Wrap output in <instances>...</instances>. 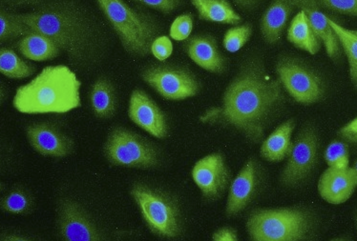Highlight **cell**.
<instances>
[{"label": "cell", "instance_id": "52a82bcc", "mask_svg": "<svg viewBox=\"0 0 357 241\" xmlns=\"http://www.w3.org/2000/svg\"><path fill=\"white\" fill-rule=\"evenodd\" d=\"M105 154L113 165L151 169L159 164V154L149 142L128 130L116 128L105 144Z\"/></svg>", "mask_w": 357, "mask_h": 241}, {"label": "cell", "instance_id": "4dcf8cb0", "mask_svg": "<svg viewBox=\"0 0 357 241\" xmlns=\"http://www.w3.org/2000/svg\"><path fill=\"white\" fill-rule=\"evenodd\" d=\"M193 29V17L190 14L178 15L170 28V36L176 41L185 40L190 38Z\"/></svg>", "mask_w": 357, "mask_h": 241}, {"label": "cell", "instance_id": "83f0119b", "mask_svg": "<svg viewBox=\"0 0 357 241\" xmlns=\"http://www.w3.org/2000/svg\"><path fill=\"white\" fill-rule=\"evenodd\" d=\"M33 205L32 196L22 188L10 192L1 201V209L14 215L29 214Z\"/></svg>", "mask_w": 357, "mask_h": 241}, {"label": "cell", "instance_id": "277c9868", "mask_svg": "<svg viewBox=\"0 0 357 241\" xmlns=\"http://www.w3.org/2000/svg\"><path fill=\"white\" fill-rule=\"evenodd\" d=\"M96 1L128 53L139 56L151 53L158 33L157 24L152 18L134 10L124 0Z\"/></svg>", "mask_w": 357, "mask_h": 241}, {"label": "cell", "instance_id": "4fadbf2b", "mask_svg": "<svg viewBox=\"0 0 357 241\" xmlns=\"http://www.w3.org/2000/svg\"><path fill=\"white\" fill-rule=\"evenodd\" d=\"M192 178L204 198L216 199L226 190L229 180L224 157L219 154L206 155L194 166Z\"/></svg>", "mask_w": 357, "mask_h": 241}, {"label": "cell", "instance_id": "f35d334b", "mask_svg": "<svg viewBox=\"0 0 357 241\" xmlns=\"http://www.w3.org/2000/svg\"><path fill=\"white\" fill-rule=\"evenodd\" d=\"M353 170H354V173H356V176L357 178V162H356V164H354Z\"/></svg>", "mask_w": 357, "mask_h": 241}, {"label": "cell", "instance_id": "f1b7e54d", "mask_svg": "<svg viewBox=\"0 0 357 241\" xmlns=\"http://www.w3.org/2000/svg\"><path fill=\"white\" fill-rule=\"evenodd\" d=\"M252 36V28L250 25L240 26L227 31L224 38V46L227 51L235 53L239 51Z\"/></svg>", "mask_w": 357, "mask_h": 241}, {"label": "cell", "instance_id": "484cf974", "mask_svg": "<svg viewBox=\"0 0 357 241\" xmlns=\"http://www.w3.org/2000/svg\"><path fill=\"white\" fill-rule=\"evenodd\" d=\"M330 24L337 36L341 47L345 52L350 67L351 79L357 88V30L347 29L331 18Z\"/></svg>", "mask_w": 357, "mask_h": 241}, {"label": "cell", "instance_id": "836d02e7", "mask_svg": "<svg viewBox=\"0 0 357 241\" xmlns=\"http://www.w3.org/2000/svg\"><path fill=\"white\" fill-rule=\"evenodd\" d=\"M133 1L167 15L175 11L182 0H133Z\"/></svg>", "mask_w": 357, "mask_h": 241}, {"label": "cell", "instance_id": "44dd1931", "mask_svg": "<svg viewBox=\"0 0 357 241\" xmlns=\"http://www.w3.org/2000/svg\"><path fill=\"white\" fill-rule=\"evenodd\" d=\"M294 127V123L289 120L275 129L261 148L264 159L271 162H279L288 157L292 147L291 134Z\"/></svg>", "mask_w": 357, "mask_h": 241}, {"label": "cell", "instance_id": "5b68a950", "mask_svg": "<svg viewBox=\"0 0 357 241\" xmlns=\"http://www.w3.org/2000/svg\"><path fill=\"white\" fill-rule=\"evenodd\" d=\"M309 228L307 215L294 209L262 210L253 212L248 221L250 238L257 241L303 240Z\"/></svg>", "mask_w": 357, "mask_h": 241}, {"label": "cell", "instance_id": "7402d4cb", "mask_svg": "<svg viewBox=\"0 0 357 241\" xmlns=\"http://www.w3.org/2000/svg\"><path fill=\"white\" fill-rule=\"evenodd\" d=\"M288 40L297 48L312 54H315L320 50V38L310 24L306 13L303 10L292 20L288 31Z\"/></svg>", "mask_w": 357, "mask_h": 241}, {"label": "cell", "instance_id": "7c38bea8", "mask_svg": "<svg viewBox=\"0 0 357 241\" xmlns=\"http://www.w3.org/2000/svg\"><path fill=\"white\" fill-rule=\"evenodd\" d=\"M128 116L136 125L156 139L167 137L168 125L165 114L142 90L136 89L129 100Z\"/></svg>", "mask_w": 357, "mask_h": 241}, {"label": "cell", "instance_id": "ac0fdd59", "mask_svg": "<svg viewBox=\"0 0 357 241\" xmlns=\"http://www.w3.org/2000/svg\"><path fill=\"white\" fill-rule=\"evenodd\" d=\"M256 187L255 162H248L230 186L227 202V215L236 216L252 201Z\"/></svg>", "mask_w": 357, "mask_h": 241}, {"label": "cell", "instance_id": "ffe728a7", "mask_svg": "<svg viewBox=\"0 0 357 241\" xmlns=\"http://www.w3.org/2000/svg\"><path fill=\"white\" fill-rule=\"evenodd\" d=\"M17 47L24 58L33 61H50L61 54V48L53 40L36 32L23 36Z\"/></svg>", "mask_w": 357, "mask_h": 241}, {"label": "cell", "instance_id": "7a4b0ae2", "mask_svg": "<svg viewBox=\"0 0 357 241\" xmlns=\"http://www.w3.org/2000/svg\"><path fill=\"white\" fill-rule=\"evenodd\" d=\"M80 81L64 65L45 67L35 79L20 87L13 105L28 115L66 114L80 107Z\"/></svg>", "mask_w": 357, "mask_h": 241}, {"label": "cell", "instance_id": "8fae6325", "mask_svg": "<svg viewBox=\"0 0 357 241\" xmlns=\"http://www.w3.org/2000/svg\"><path fill=\"white\" fill-rule=\"evenodd\" d=\"M288 163L282 173L284 185H296L306 178L317 162V137L307 130L300 134L289 153Z\"/></svg>", "mask_w": 357, "mask_h": 241}, {"label": "cell", "instance_id": "3957f363", "mask_svg": "<svg viewBox=\"0 0 357 241\" xmlns=\"http://www.w3.org/2000/svg\"><path fill=\"white\" fill-rule=\"evenodd\" d=\"M20 17L33 32L47 36L70 54L84 50L90 31L84 15L73 5L55 2Z\"/></svg>", "mask_w": 357, "mask_h": 241}, {"label": "cell", "instance_id": "d6a6232c", "mask_svg": "<svg viewBox=\"0 0 357 241\" xmlns=\"http://www.w3.org/2000/svg\"><path fill=\"white\" fill-rule=\"evenodd\" d=\"M172 42L167 36H158L152 43L151 53L158 61H165L172 56Z\"/></svg>", "mask_w": 357, "mask_h": 241}, {"label": "cell", "instance_id": "e575fe53", "mask_svg": "<svg viewBox=\"0 0 357 241\" xmlns=\"http://www.w3.org/2000/svg\"><path fill=\"white\" fill-rule=\"evenodd\" d=\"M339 134L347 141L357 143V118L344 126L339 132Z\"/></svg>", "mask_w": 357, "mask_h": 241}, {"label": "cell", "instance_id": "9a60e30c", "mask_svg": "<svg viewBox=\"0 0 357 241\" xmlns=\"http://www.w3.org/2000/svg\"><path fill=\"white\" fill-rule=\"evenodd\" d=\"M357 186V178L353 168L337 169L330 167L321 176L318 191L321 198L332 204L348 201Z\"/></svg>", "mask_w": 357, "mask_h": 241}, {"label": "cell", "instance_id": "6da1fadb", "mask_svg": "<svg viewBox=\"0 0 357 241\" xmlns=\"http://www.w3.org/2000/svg\"><path fill=\"white\" fill-rule=\"evenodd\" d=\"M283 100L280 83L252 64L238 75L224 95L222 109L211 110L204 120L222 118L250 141L262 139L268 116Z\"/></svg>", "mask_w": 357, "mask_h": 241}, {"label": "cell", "instance_id": "74e56055", "mask_svg": "<svg viewBox=\"0 0 357 241\" xmlns=\"http://www.w3.org/2000/svg\"><path fill=\"white\" fill-rule=\"evenodd\" d=\"M236 1L242 5H250L252 4L253 1H255V0H236Z\"/></svg>", "mask_w": 357, "mask_h": 241}, {"label": "cell", "instance_id": "d4e9b609", "mask_svg": "<svg viewBox=\"0 0 357 241\" xmlns=\"http://www.w3.org/2000/svg\"><path fill=\"white\" fill-rule=\"evenodd\" d=\"M0 72L9 79H22L32 76L35 67L23 61L12 49L1 48Z\"/></svg>", "mask_w": 357, "mask_h": 241}, {"label": "cell", "instance_id": "e0dca14e", "mask_svg": "<svg viewBox=\"0 0 357 241\" xmlns=\"http://www.w3.org/2000/svg\"><path fill=\"white\" fill-rule=\"evenodd\" d=\"M185 49L191 61L201 68L216 74L224 72L225 59L211 36H193L186 42Z\"/></svg>", "mask_w": 357, "mask_h": 241}, {"label": "cell", "instance_id": "cb8c5ba5", "mask_svg": "<svg viewBox=\"0 0 357 241\" xmlns=\"http://www.w3.org/2000/svg\"><path fill=\"white\" fill-rule=\"evenodd\" d=\"M197 10L199 17L209 22L238 24L240 15L227 0H190Z\"/></svg>", "mask_w": 357, "mask_h": 241}, {"label": "cell", "instance_id": "ba28073f", "mask_svg": "<svg viewBox=\"0 0 357 241\" xmlns=\"http://www.w3.org/2000/svg\"><path fill=\"white\" fill-rule=\"evenodd\" d=\"M142 79L167 100H186L197 95L200 90L190 72L174 67L150 66L142 72Z\"/></svg>", "mask_w": 357, "mask_h": 241}, {"label": "cell", "instance_id": "8992f818", "mask_svg": "<svg viewBox=\"0 0 357 241\" xmlns=\"http://www.w3.org/2000/svg\"><path fill=\"white\" fill-rule=\"evenodd\" d=\"M131 196L150 231L158 237L174 238L182 231L180 212L172 199L144 184H137Z\"/></svg>", "mask_w": 357, "mask_h": 241}, {"label": "cell", "instance_id": "8d00e7d4", "mask_svg": "<svg viewBox=\"0 0 357 241\" xmlns=\"http://www.w3.org/2000/svg\"><path fill=\"white\" fill-rule=\"evenodd\" d=\"M4 1L11 5H32L40 3L43 0H4Z\"/></svg>", "mask_w": 357, "mask_h": 241}, {"label": "cell", "instance_id": "5bb4252c", "mask_svg": "<svg viewBox=\"0 0 357 241\" xmlns=\"http://www.w3.org/2000/svg\"><path fill=\"white\" fill-rule=\"evenodd\" d=\"M26 134L33 150L45 157H64L73 151V141L53 124H33Z\"/></svg>", "mask_w": 357, "mask_h": 241}, {"label": "cell", "instance_id": "d590c367", "mask_svg": "<svg viewBox=\"0 0 357 241\" xmlns=\"http://www.w3.org/2000/svg\"><path fill=\"white\" fill-rule=\"evenodd\" d=\"M213 240L215 241H234L237 240L236 233L230 228H222L217 231L213 235Z\"/></svg>", "mask_w": 357, "mask_h": 241}, {"label": "cell", "instance_id": "4316f807", "mask_svg": "<svg viewBox=\"0 0 357 241\" xmlns=\"http://www.w3.org/2000/svg\"><path fill=\"white\" fill-rule=\"evenodd\" d=\"M33 33L30 27H28L22 22L20 15L1 10L0 13V38L1 41L14 40V38H23V36Z\"/></svg>", "mask_w": 357, "mask_h": 241}, {"label": "cell", "instance_id": "603a6c76", "mask_svg": "<svg viewBox=\"0 0 357 241\" xmlns=\"http://www.w3.org/2000/svg\"><path fill=\"white\" fill-rule=\"evenodd\" d=\"M90 103L93 112L100 118H110L117 110V94L109 80L102 77L93 84L90 91Z\"/></svg>", "mask_w": 357, "mask_h": 241}, {"label": "cell", "instance_id": "1f68e13d", "mask_svg": "<svg viewBox=\"0 0 357 241\" xmlns=\"http://www.w3.org/2000/svg\"><path fill=\"white\" fill-rule=\"evenodd\" d=\"M319 6L331 11L357 17V0H317Z\"/></svg>", "mask_w": 357, "mask_h": 241}, {"label": "cell", "instance_id": "30bf717a", "mask_svg": "<svg viewBox=\"0 0 357 241\" xmlns=\"http://www.w3.org/2000/svg\"><path fill=\"white\" fill-rule=\"evenodd\" d=\"M58 228L62 240L97 241L103 240L94 222L76 202L63 199L59 205Z\"/></svg>", "mask_w": 357, "mask_h": 241}, {"label": "cell", "instance_id": "9c48e42d", "mask_svg": "<svg viewBox=\"0 0 357 241\" xmlns=\"http://www.w3.org/2000/svg\"><path fill=\"white\" fill-rule=\"evenodd\" d=\"M276 71L281 84L298 102L312 104L322 98L324 90L319 77L302 65L283 59L279 61Z\"/></svg>", "mask_w": 357, "mask_h": 241}, {"label": "cell", "instance_id": "f546056e", "mask_svg": "<svg viewBox=\"0 0 357 241\" xmlns=\"http://www.w3.org/2000/svg\"><path fill=\"white\" fill-rule=\"evenodd\" d=\"M326 162L330 167L345 169L349 167V149L341 141H333L325 154Z\"/></svg>", "mask_w": 357, "mask_h": 241}, {"label": "cell", "instance_id": "d6986e66", "mask_svg": "<svg viewBox=\"0 0 357 241\" xmlns=\"http://www.w3.org/2000/svg\"><path fill=\"white\" fill-rule=\"evenodd\" d=\"M296 6L294 0H273L261 20V30L266 42L273 44L280 40L284 26Z\"/></svg>", "mask_w": 357, "mask_h": 241}, {"label": "cell", "instance_id": "2e32d148", "mask_svg": "<svg viewBox=\"0 0 357 241\" xmlns=\"http://www.w3.org/2000/svg\"><path fill=\"white\" fill-rule=\"evenodd\" d=\"M294 2L306 13L314 32L324 43L328 56L335 61L340 58V42L330 24V18L319 11L317 0H294Z\"/></svg>", "mask_w": 357, "mask_h": 241}]
</instances>
